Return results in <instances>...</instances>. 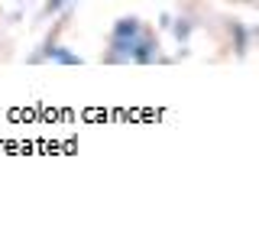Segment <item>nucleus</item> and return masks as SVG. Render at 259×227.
Here are the masks:
<instances>
[{"instance_id": "nucleus-3", "label": "nucleus", "mask_w": 259, "mask_h": 227, "mask_svg": "<svg viewBox=\"0 0 259 227\" xmlns=\"http://www.w3.org/2000/svg\"><path fill=\"white\" fill-rule=\"evenodd\" d=\"M188 36H191V20L188 16H178L175 20V39L178 43H188Z\"/></svg>"}, {"instance_id": "nucleus-4", "label": "nucleus", "mask_w": 259, "mask_h": 227, "mask_svg": "<svg viewBox=\"0 0 259 227\" xmlns=\"http://www.w3.org/2000/svg\"><path fill=\"white\" fill-rule=\"evenodd\" d=\"M62 7H65V0H49V4H46V13H59Z\"/></svg>"}, {"instance_id": "nucleus-2", "label": "nucleus", "mask_w": 259, "mask_h": 227, "mask_svg": "<svg viewBox=\"0 0 259 227\" xmlns=\"http://www.w3.org/2000/svg\"><path fill=\"white\" fill-rule=\"evenodd\" d=\"M140 32H143V23L136 20V16H123V20L113 23V32H110V36L113 39H140Z\"/></svg>"}, {"instance_id": "nucleus-1", "label": "nucleus", "mask_w": 259, "mask_h": 227, "mask_svg": "<svg viewBox=\"0 0 259 227\" xmlns=\"http://www.w3.org/2000/svg\"><path fill=\"white\" fill-rule=\"evenodd\" d=\"M159 59V43H156V36L152 32H140V39H136V46H133V62H140V65H149V62H156Z\"/></svg>"}]
</instances>
